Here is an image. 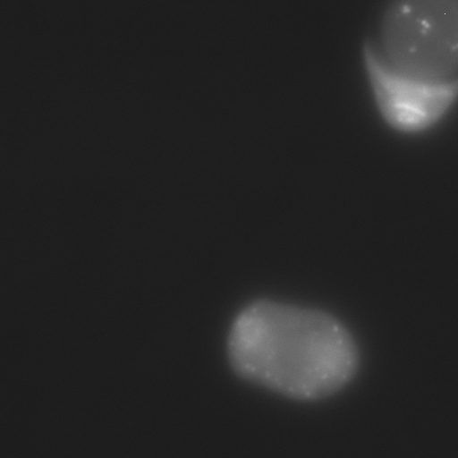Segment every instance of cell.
Here are the masks:
<instances>
[{
    "mask_svg": "<svg viewBox=\"0 0 458 458\" xmlns=\"http://www.w3.org/2000/svg\"><path fill=\"white\" fill-rule=\"evenodd\" d=\"M225 352L241 379L305 403L340 393L360 366L358 343L339 318L270 298L252 300L236 313Z\"/></svg>",
    "mask_w": 458,
    "mask_h": 458,
    "instance_id": "6da1fadb",
    "label": "cell"
},
{
    "mask_svg": "<svg viewBox=\"0 0 458 458\" xmlns=\"http://www.w3.org/2000/svg\"><path fill=\"white\" fill-rule=\"evenodd\" d=\"M364 63L377 106L385 120L405 132H418L438 122L458 98V76L428 80L390 64L369 42Z\"/></svg>",
    "mask_w": 458,
    "mask_h": 458,
    "instance_id": "3957f363",
    "label": "cell"
},
{
    "mask_svg": "<svg viewBox=\"0 0 458 458\" xmlns=\"http://www.w3.org/2000/svg\"><path fill=\"white\" fill-rule=\"evenodd\" d=\"M381 52L396 69L428 80L458 72V0H399L381 21Z\"/></svg>",
    "mask_w": 458,
    "mask_h": 458,
    "instance_id": "7a4b0ae2",
    "label": "cell"
}]
</instances>
